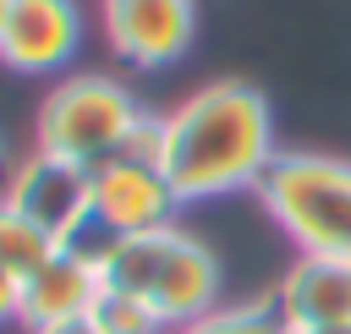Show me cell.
Returning a JSON list of instances; mask_svg holds the SVG:
<instances>
[{
    "mask_svg": "<svg viewBox=\"0 0 351 334\" xmlns=\"http://www.w3.org/2000/svg\"><path fill=\"white\" fill-rule=\"evenodd\" d=\"M165 181L181 203L225 197L241 186H258L274 153V110L252 82H208L186 93L170 115H159V148H154Z\"/></svg>",
    "mask_w": 351,
    "mask_h": 334,
    "instance_id": "6da1fadb",
    "label": "cell"
},
{
    "mask_svg": "<svg viewBox=\"0 0 351 334\" xmlns=\"http://www.w3.org/2000/svg\"><path fill=\"white\" fill-rule=\"evenodd\" d=\"M99 279L154 307L165 329H181L208 307H219V257L181 224L110 241L99 257Z\"/></svg>",
    "mask_w": 351,
    "mask_h": 334,
    "instance_id": "7a4b0ae2",
    "label": "cell"
},
{
    "mask_svg": "<svg viewBox=\"0 0 351 334\" xmlns=\"http://www.w3.org/2000/svg\"><path fill=\"white\" fill-rule=\"evenodd\" d=\"M258 203L296 241V252L351 263V159L280 153L258 181Z\"/></svg>",
    "mask_w": 351,
    "mask_h": 334,
    "instance_id": "3957f363",
    "label": "cell"
},
{
    "mask_svg": "<svg viewBox=\"0 0 351 334\" xmlns=\"http://www.w3.org/2000/svg\"><path fill=\"white\" fill-rule=\"evenodd\" d=\"M143 126H148L143 104L104 71H71L38 104V148L77 159L88 170L126 153L143 137Z\"/></svg>",
    "mask_w": 351,
    "mask_h": 334,
    "instance_id": "277c9868",
    "label": "cell"
},
{
    "mask_svg": "<svg viewBox=\"0 0 351 334\" xmlns=\"http://www.w3.org/2000/svg\"><path fill=\"white\" fill-rule=\"evenodd\" d=\"M154 148H159V120H148L143 137H137L126 153L93 164V224H99L110 241L176 224L181 197H176V186L165 181Z\"/></svg>",
    "mask_w": 351,
    "mask_h": 334,
    "instance_id": "5b68a950",
    "label": "cell"
},
{
    "mask_svg": "<svg viewBox=\"0 0 351 334\" xmlns=\"http://www.w3.org/2000/svg\"><path fill=\"white\" fill-rule=\"evenodd\" d=\"M0 197H5L16 214H27L44 235H55V241L66 246V241H77V235L88 230V219H93V170L77 164V159H60V153H49V148H33V153L11 170V181H5Z\"/></svg>",
    "mask_w": 351,
    "mask_h": 334,
    "instance_id": "8992f818",
    "label": "cell"
},
{
    "mask_svg": "<svg viewBox=\"0 0 351 334\" xmlns=\"http://www.w3.org/2000/svg\"><path fill=\"white\" fill-rule=\"evenodd\" d=\"M192 27H197L192 0H104V38L137 71H159L181 60Z\"/></svg>",
    "mask_w": 351,
    "mask_h": 334,
    "instance_id": "52a82bcc",
    "label": "cell"
},
{
    "mask_svg": "<svg viewBox=\"0 0 351 334\" xmlns=\"http://www.w3.org/2000/svg\"><path fill=\"white\" fill-rule=\"evenodd\" d=\"M82 44V11L77 0H11L5 33H0V66L22 77L60 71Z\"/></svg>",
    "mask_w": 351,
    "mask_h": 334,
    "instance_id": "ba28073f",
    "label": "cell"
},
{
    "mask_svg": "<svg viewBox=\"0 0 351 334\" xmlns=\"http://www.w3.org/2000/svg\"><path fill=\"white\" fill-rule=\"evenodd\" d=\"M274 307H280V318H285L291 334L351 323V263H346V257L296 252V263L280 274Z\"/></svg>",
    "mask_w": 351,
    "mask_h": 334,
    "instance_id": "9c48e42d",
    "label": "cell"
},
{
    "mask_svg": "<svg viewBox=\"0 0 351 334\" xmlns=\"http://www.w3.org/2000/svg\"><path fill=\"white\" fill-rule=\"evenodd\" d=\"M104 279H99V263L60 246L44 268H33L22 279V307H16V323L33 334V329H55V323H71V318H88L93 301H99Z\"/></svg>",
    "mask_w": 351,
    "mask_h": 334,
    "instance_id": "30bf717a",
    "label": "cell"
},
{
    "mask_svg": "<svg viewBox=\"0 0 351 334\" xmlns=\"http://www.w3.org/2000/svg\"><path fill=\"white\" fill-rule=\"evenodd\" d=\"M55 252H60V241L44 235L27 214H16V208L0 197V268H11L16 279H27V274L44 268Z\"/></svg>",
    "mask_w": 351,
    "mask_h": 334,
    "instance_id": "8fae6325",
    "label": "cell"
},
{
    "mask_svg": "<svg viewBox=\"0 0 351 334\" xmlns=\"http://www.w3.org/2000/svg\"><path fill=\"white\" fill-rule=\"evenodd\" d=\"M170 334H291L274 296L269 301H236V307H208L203 318L170 329Z\"/></svg>",
    "mask_w": 351,
    "mask_h": 334,
    "instance_id": "7c38bea8",
    "label": "cell"
},
{
    "mask_svg": "<svg viewBox=\"0 0 351 334\" xmlns=\"http://www.w3.org/2000/svg\"><path fill=\"white\" fill-rule=\"evenodd\" d=\"M104 334H170L165 329V318L154 312V307H143L137 296H126V290H99V301H93V312H88Z\"/></svg>",
    "mask_w": 351,
    "mask_h": 334,
    "instance_id": "4fadbf2b",
    "label": "cell"
},
{
    "mask_svg": "<svg viewBox=\"0 0 351 334\" xmlns=\"http://www.w3.org/2000/svg\"><path fill=\"white\" fill-rule=\"evenodd\" d=\"M16 307H22V279L0 268V323H16Z\"/></svg>",
    "mask_w": 351,
    "mask_h": 334,
    "instance_id": "5bb4252c",
    "label": "cell"
},
{
    "mask_svg": "<svg viewBox=\"0 0 351 334\" xmlns=\"http://www.w3.org/2000/svg\"><path fill=\"white\" fill-rule=\"evenodd\" d=\"M33 334H104L93 318H71V323H55V329H33Z\"/></svg>",
    "mask_w": 351,
    "mask_h": 334,
    "instance_id": "9a60e30c",
    "label": "cell"
},
{
    "mask_svg": "<svg viewBox=\"0 0 351 334\" xmlns=\"http://www.w3.org/2000/svg\"><path fill=\"white\" fill-rule=\"evenodd\" d=\"M302 334H351V323H335V329H302Z\"/></svg>",
    "mask_w": 351,
    "mask_h": 334,
    "instance_id": "2e32d148",
    "label": "cell"
},
{
    "mask_svg": "<svg viewBox=\"0 0 351 334\" xmlns=\"http://www.w3.org/2000/svg\"><path fill=\"white\" fill-rule=\"evenodd\" d=\"M5 16H11V0H0V33H5Z\"/></svg>",
    "mask_w": 351,
    "mask_h": 334,
    "instance_id": "e0dca14e",
    "label": "cell"
}]
</instances>
